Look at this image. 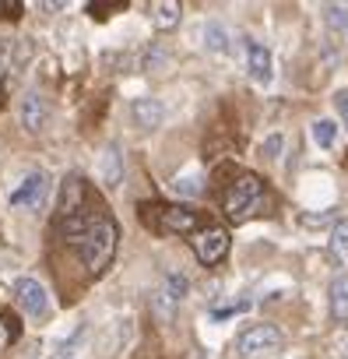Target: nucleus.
Returning a JSON list of instances; mask_svg holds the SVG:
<instances>
[{
  "instance_id": "nucleus-1",
  "label": "nucleus",
  "mask_w": 348,
  "mask_h": 359,
  "mask_svg": "<svg viewBox=\"0 0 348 359\" xmlns=\"http://www.w3.org/2000/svg\"><path fill=\"white\" fill-rule=\"evenodd\" d=\"M53 233L60 236V243L81 261V268L99 278L120 247V229L116 219L109 215L106 201L88 187L85 176H67L60 187V201H57V222Z\"/></svg>"
},
{
  "instance_id": "nucleus-2",
  "label": "nucleus",
  "mask_w": 348,
  "mask_h": 359,
  "mask_svg": "<svg viewBox=\"0 0 348 359\" xmlns=\"http://www.w3.org/2000/svg\"><path fill=\"white\" fill-rule=\"evenodd\" d=\"M274 208V198L267 191V184L250 172V169H229V180L222 187V212L229 215V222L243 226L250 219H260Z\"/></svg>"
},
{
  "instance_id": "nucleus-3",
  "label": "nucleus",
  "mask_w": 348,
  "mask_h": 359,
  "mask_svg": "<svg viewBox=\"0 0 348 359\" xmlns=\"http://www.w3.org/2000/svg\"><path fill=\"white\" fill-rule=\"evenodd\" d=\"M141 226L155 236H194L208 226V215L183 201H141Z\"/></svg>"
},
{
  "instance_id": "nucleus-4",
  "label": "nucleus",
  "mask_w": 348,
  "mask_h": 359,
  "mask_svg": "<svg viewBox=\"0 0 348 359\" xmlns=\"http://www.w3.org/2000/svg\"><path fill=\"white\" fill-rule=\"evenodd\" d=\"M190 247H194V257H197L204 268H215V264H222V261H225V254H229L232 240H229V229H225V226L208 222L201 233H194V236H190Z\"/></svg>"
},
{
  "instance_id": "nucleus-5",
  "label": "nucleus",
  "mask_w": 348,
  "mask_h": 359,
  "mask_svg": "<svg viewBox=\"0 0 348 359\" xmlns=\"http://www.w3.org/2000/svg\"><path fill=\"white\" fill-rule=\"evenodd\" d=\"M274 348H281V331L274 324H250L236 334V352L246 359H253L260 352H274Z\"/></svg>"
},
{
  "instance_id": "nucleus-6",
  "label": "nucleus",
  "mask_w": 348,
  "mask_h": 359,
  "mask_svg": "<svg viewBox=\"0 0 348 359\" xmlns=\"http://www.w3.org/2000/svg\"><path fill=\"white\" fill-rule=\"evenodd\" d=\"M46 194H50L46 172H29L22 184L11 191V205H15V208H32V212H39L43 201H46Z\"/></svg>"
},
{
  "instance_id": "nucleus-7",
  "label": "nucleus",
  "mask_w": 348,
  "mask_h": 359,
  "mask_svg": "<svg viewBox=\"0 0 348 359\" xmlns=\"http://www.w3.org/2000/svg\"><path fill=\"white\" fill-rule=\"evenodd\" d=\"M15 299H18V306L29 317H43L50 310V296H46V289L36 278H18L15 282Z\"/></svg>"
},
{
  "instance_id": "nucleus-8",
  "label": "nucleus",
  "mask_w": 348,
  "mask_h": 359,
  "mask_svg": "<svg viewBox=\"0 0 348 359\" xmlns=\"http://www.w3.org/2000/svg\"><path fill=\"white\" fill-rule=\"evenodd\" d=\"M18 116H22V127H25L29 134H39V130H46V123H50V102H46L39 92H29V95L22 99Z\"/></svg>"
},
{
  "instance_id": "nucleus-9",
  "label": "nucleus",
  "mask_w": 348,
  "mask_h": 359,
  "mask_svg": "<svg viewBox=\"0 0 348 359\" xmlns=\"http://www.w3.org/2000/svg\"><path fill=\"white\" fill-rule=\"evenodd\" d=\"M130 116H134V127H137V130H155V127H162V120H165V106H162L158 99L141 95V99L130 102Z\"/></svg>"
},
{
  "instance_id": "nucleus-10",
  "label": "nucleus",
  "mask_w": 348,
  "mask_h": 359,
  "mask_svg": "<svg viewBox=\"0 0 348 359\" xmlns=\"http://www.w3.org/2000/svg\"><path fill=\"white\" fill-rule=\"evenodd\" d=\"M99 176H102V184L113 191L123 184V155L116 144H106V151L99 155Z\"/></svg>"
},
{
  "instance_id": "nucleus-11",
  "label": "nucleus",
  "mask_w": 348,
  "mask_h": 359,
  "mask_svg": "<svg viewBox=\"0 0 348 359\" xmlns=\"http://www.w3.org/2000/svg\"><path fill=\"white\" fill-rule=\"evenodd\" d=\"M180 18H183V4H180V0H158V4H151V25L158 32L180 29Z\"/></svg>"
},
{
  "instance_id": "nucleus-12",
  "label": "nucleus",
  "mask_w": 348,
  "mask_h": 359,
  "mask_svg": "<svg viewBox=\"0 0 348 359\" xmlns=\"http://www.w3.org/2000/svg\"><path fill=\"white\" fill-rule=\"evenodd\" d=\"M246 67H250V78L267 85L271 81V50L264 43H250L246 46Z\"/></svg>"
},
{
  "instance_id": "nucleus-13",
  "label": "nucleus",
  "mask_w": 348,
  "mask_h": 359,
  "mask_svg": "<svg viewBox=\"0 0 348 359\" xmlns=\"http://www.w3.org/2000/svg\"><path fill=\"white\" fill-rule=\"evenodd\" d=\"M330 317L337 324H348V275H337L330 282Z\"/></svg>"
},
{
  "instance_id": "nucleus-14",
  "label": "nucleus",
  "mask_w": 348,
  "mask_h": 359,
  "mask_svg": "<svg viewBox=\"0 0 348 359\" xmlns=\"http://www.w3.org/2000/svg\"><path fill=\"white\" fill-rule=\"evenodd\" d=\"M327 250H330V261L334 264H348V219H337L334 222Z\"/></svg>"
},
{
  "instance_id": "nucleus-15",
  "label": "nucleus",
  "mask_w": 348,
  "mask_h": 359,
  "mask_svg": "<svg viewBox=\"0 0 348 359\" xmlns=\"http://www.w3.org/2000/svg\"><path fill=\"white\" fill-rule=\"evenodd\" d=\"M162 292L172 299V303H183L187 299V292H190V282H187V275H180V271H172V275H165V285H162Z\"/></svg>"
},
{
  "instance_id": "nucleus-16",
  "label": "nucleus",
  "mask_w": 348,
  "mask_h": 359,
  "mask_svg": "<svg viewBox=\"0 0 348 359\" xmlns=\"http://www.w3.org/2000/svg\"><path fill=\"white\" fill-rule=\"evenodd\" d=\"M204 43H208L211 53H225V50H229V36H225V29H222L218 22L204 25Z\"/></svg>"
},
{
  "instance_id": "nucleus-17",
  "label": "nucleus",
  "mask_w": 348,
  "mask_h": 359,
  "mask_svg": "<svg viewBox=\"0 0 348 359\" xmlns=\"http://www.w3.org/2000/svg\"><path fill=\"white\" fill-rule=\"evenodd\" d=\"M334 137H337V123H334V120H316V123H313V141H316L320 148H330Z\"/></svg>"
},
{
  "instance_id": "nucleus-18",
  "label": "nucleus",
  "mask_w": 348,
  "mask_h": 359,
  "mask_svg": "<svg viewBox=\"0 0 348 359\" xmlns=\"http://www.w3.org/2000/svg\"><path fill=\"white\" fill-rule=\"evenodd\" d=\"M323 22L330 29H348V4H327L323 8Z\"/></svg>"
},
{
  "instance_id": "nucleus-19",
  "label": "nucleus",
  "mask_w": 348,
  "mask_h": 359,
  "mask_svg": "<svg viewBox=\"0 0 348 359\" xmlns=\"http://www.w3.org/2000/svg\"><path fill=\"white\" fill-rule=\"evenodd\" d=\"M11 50H15V39L0 36V92H4V78H8V71H11Z\"/></svg>"
},
{
  "instance_id": "nucleus-20",
  "label": "nucleus",
  "mask_w": 348,
  "mask_h": 359,
  "mask_svg": "<svg viewBox=\"0 0 348 359\" xmlns=\"http://www.w3.org/2000/svg\"><path fill=\"white\" fill-rule=\"evenodd\" d=\"M18 338V324L11 320V317H4V313H0V352H4L11 341Z\"/></svg>"
},
{
  "instance_id": "nucleus-21",
  "label": "nucleus",
  "mask_w": 348,
  "mask_h": 359,
  "mask_svg": "<svg viewBox=\"0 0 348 359\" xmlns=\"http://www.w3.org/2000/svg\"><path fill=\"white\" fill-rule=\"evenodd\" d=\"M281 144H285L281 134H267L264 144H260V155H264V158H278V155H281Z\"/></svg>"
},
{
  "instance_id": "nucleus-22",
  "label": "nucleus",
  "mask_w": 348,
  "mask_h": 359,
  "mask_svg": "<svg viewBox=\"0 0 348 359\" xmlns=\"http://www.w3.org/2000/svg\"><path fill=\"white\" fill-rule=\"evenodd\" d=\"M172 187H176V194H183V198H197L201 194V180L197 176H187V180H176Z\"/></svg>"
},
{
  "instance_id": "nucleus-23",
  "label": "nucleus",
  "mask_w": 348,
  "mask_h": 359,
  "mask_svg": "<svg viewBox=\"0 0 348 359\" xmlns=\"http://www.w3.org/2000/svg\"><path fill=\"white\" fill-rule=\"evenodd\" d=\"M123 8H127V0H116V4H88V15L102 22V18H109L113 11H123Z\"/></svg>"
},
{
  "instance_id": "nucleus-24",
  "label": "nucleus",
  "mask_w": 348,
  "mask_h": 359,
  "mask_svg": "<svg viewBox=\"0 0 348 359\" xmlns=\"http://www.w3.org/2000/svg\"><path fill=\"white\" fill-rule=\"evenodd\" d=\"M253 303L250 299H239V303H232V306H225V310H215V320H225V317H236V313H246Z\"/></svg>"
},
{
  "instance_id": "nucleus-25",
  "label": "nucleus",
  "mask_w": 348,
  "mask_h": 359,
  "mask_svg": "<svg viewBox=\"0 0 348 359\" xmlns=\"http://www.w3.org/2000/svg\"><path fill=\"white\" fill-rule=\"evenodd\" d=\"M330 222V212H320V215H302V226H327Z\"/></svg>"
},
{
  "instance_id": "nucleus-26",
  "label": "nucleus",
  "mask_w": 348,
  "mask_h": 359,
  "mask_svg": "<svg viewBox=\"0 0 348 359\" xmlns=\"http://www.w3.org/2000/svg\"><path fill=\"white\" fill-rule=\"evenodd\" d=\"M334 106H337V116L348 123V92H341V95L334 99Z\"/></svg>"
}]
</instances>
